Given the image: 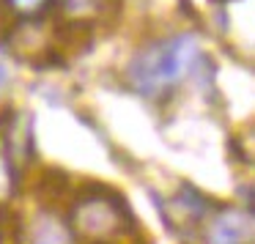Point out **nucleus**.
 I'll return each mask as SVG.
<instances>
[{"instance_id": "nucleus-1", "label": "nucleus", "mask_w": 255, "mask_h": 244, "mask_svg": "<svg viewBox=\"0 0 255 244\" xmlns=\"http://www.w3.org/2000/svg\"><path fill=\"white\" fill-rule=\"evenodd\" d=\"M209 72V58L203 52L200 36L192 30H178L140 41L124 61L121 80L140 99L162 102L184 83L203 80Z\"/></svg>"}, {"instance_id": "nucleus-2", "label": "nucleus", "mask_w": 255, "mask_h": 244, "mask_svg": "<svg viewBox=\"0 0 255 244\" xmlns=\"http://www.w3.org/2000/svg\"><path fill=\"white\" fill-rule=\"evenodd\" d=\"M66 214L80 244H124V239H129L134 231L129 206L121 195L107 187L77 192Z\"/></svg>"}, {"instance_id": "nucleus-6", "label": "nucleus", "mask_w": 255, "mask_h": 244, "mask_svg": "<svg viewBox=\"0 0 255 244\" xmlns=\"http://www.w3.org/2000/svg\"><path fill=\"white\" fill-rule=\"evenodd\" d=\"M55 0H0V19L11 28V25L25 22H41L52 17Z\"/></svg>"}, {"instance_id": "nucleus-7", "label": "nucleus", "mask_w": 255, "mask_h": 244, "mask_svg": "<svg viewBox=\"0 0 255 244\" xmlns=\"http://www.w3.org/2000/svg\"><path fill=\"white\" fill-rule=\"evenodd\" d=\"M19 173L22 170L14 165V159L8 156L6 145L0 140V203H6V200L14 198V192L19 187Z\"/></svg>"}, {"instance_id": "nucleus-8", "label": "nucleus", "mask_w": 255, "mask_h": 244, "mask_svg": "<svg viewBox=\"0 0 255 244\" xmlns=\"http://www.w3.org/2000/svg\"><path fill=\"white\" fill-rule=\"evenodd\" d=\"M11 80V69H8V63L6 61H0V88Z\"/></svg>"}, {"instance_id": "nucleus-3", "label": "nucleus", "mask_w": 255, "mask_h": 244, "mask_svg": "<svg viewBox=\"0 0 255 244\" xmlns=\"http://www.w3.org/2000/svg\"><path fill=\"white\" fill-rule=\"evenodd\" d=\"M118 0H55L52 6V25L58 33L85 36L102 28L116 14Z\"/></svg>"}, {"instance_id": "nucleus-4", "label": "nucleus", "mask_w": 255, "mask_h": 244, "mask_svg": "<svg viewBox=\"0 0 255 244\" xmlns=\"http://www.w3.org/2000/svg\"><path fill=\"white\" fill-rule=\"evenodd\" d=\"M19 244H80V239L66 211L44 203L36 206L30 217H25L22 231H19Z\"/></svg>"}, {"instance_id": "nucleus-5", "label": "nucleus", "mask_w": 255, "mask_h": 244, "mask_svg": "<svg viewBox=\"0 0 255 244\" xmlns=\"http://www.w3.org/2000/svg\"><path fill=\"white\" fill-rule=\"evenodd\" d=\"M253 239V222L242 211H222L214 217L206 233L209 244H250Z\"/></svg>"}]
</instances>
